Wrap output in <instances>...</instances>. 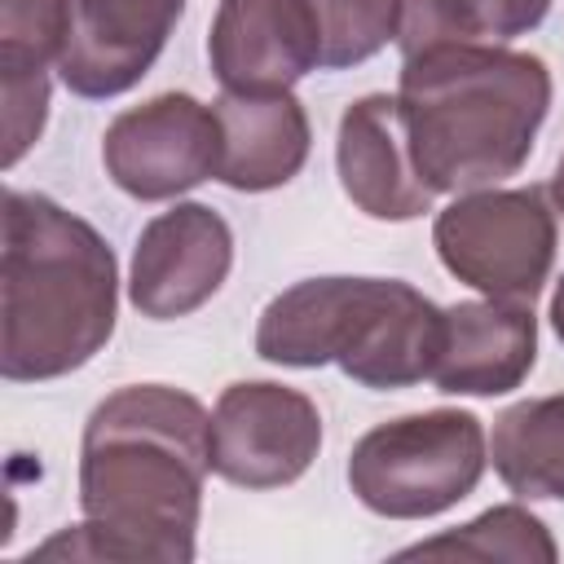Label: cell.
I'll return each instance as SVG.
<instances>
[{"instance_id":"30bf717a","label":"cell","mask_w":564,"mask_h":564,"mask_svg":"<svg viewBox=\"0 0 564 564\" xmlns=\"http://www.w3.org/2000/svg\"><path fill=\"white\" fill-rule=\"evenodd\" d=\"M181 13L185 0H70L57 57L62 84L84 101H110L137 88L167 48Z\"/></svg>"},{"instance_id":"ffe728a7","label":"cell","mask_w":564,"mask_h":564,"mask_svg":"<svg viewBox=\"0 0 564 564\" xmlns=\"http://www.w3.org/2000/svg\"><path fill=\"white\" fill-rule=\"evenodd\" d=\"M546 317H551V330H555L560 344H564V278L555 282V295H551V313H546Z\"/></svg>"},{"instance_id":"5b68a950","label":"cell","mask_w":564,"mask_h":564,"mask_svg":"<svg viewBox=\"0 0 564 564\" xmlns=\"http://www.w3.org/2000/svg\"><path fill=\"white\" fill-rule=\"evenodd\" d=\"M485 463V423L445 405L370 427L348 454V489L383 520H427L458 507L480 485Z\"/></svg>"},{"instance_id":"ac0fdd59","label":"cell","mask_w":564,"mask_h":564,"mask_svg":"<svg viewBox=\"0 0 564 564\" xmlns=\"http://www.w3.org/2000/svg\"><path fill=\"white\" fill-rule=\"evenodd\" d=\"M419 555H467V560H511V564H555L560 546L551 538V529L520 502H502L480 511L476 520L445 529L436 538H423L405 551H397V560H419Z\"/></svg>"},{"instance_id":"277c9868","label":"cell","mask_w":564,"mask_h":564,"mask_svg":"<svg viewBox=\"0 0 564 564\" xmlns=\"http://www.w3.org/2000/svg\"><path fill=\"white\" fill-rule=\"evenodd\" d=\"M445 308L401 278H304L256 322V352L273 366H339L352 383L392 392L432 379Z\"/></svg>"},{"instance_id":"4fadbf2b","label":"cell","mask_w":564,"mask_h":564,"mask_svg":"<svg viewBox=\"0 0 564 564\" xmlns=\"http://www.w3.org/2000/svg\"><path fill=\"white\" fill-rule=\"evenodd\" d=\"M335 167L344 194L370 220H419L423 212H432L436 194L410 163L397 97L388 93H366L339 115Z\"/></svg>"},{"instance_id":"3957f363","label":"cell","mask_w":564,"mask_h":564,"mask_svg":"<svg viewBox=\"0 0 564 564\" xmlns=\"http://www.w3.org/2000/svg\"><path fill=\"white\" fill-rule=\"evenodd\" d=\"M0 375L44 383L88 366L115 335L119 264L110 242L48 194H4Z\"/></svg>"},{"instance_id":"e0dca14e","label":"cell","mask_w":564,"mask_h":564,"mask_svg":"<svg viewBox=\"0 0 564 564\" xmlns=\"http://www.w3.org/2000/svg\"><path fill=\"white\" fill-rule=\"evenodd\" d=\"M551 13V0H401V57L445 44H507L529 35Z\"/></svg>"},{"instance_id":"8fae6325","label":"cell","mask_w":564,"mask_h":564,"mask_svg":"<svg viewBox=\"0 0 564 564\" xmlns=\"http://www.w3.org/2000/svg\"><path fill=\"white\" fill-rule=\"evenodd\" d=\"M207 62L225 93H282L322 70L313 0H220L207 31Z\"/></svg>"},{"instance_id":"8992f818","label":"cell","mask_w":564,"mask_h":564,"mask_svg":"<svg viewBox=\"0 0 564 564\" xmlns=\"http://www.w3.org/2000/svg\"><path fill=\"white\" fill-rule=\"evenodd\" d=\"M441 264L489 300L533 304L555 264V212L542 189H467L432 220Z\"/></svg>"},{"instance_id":"7c38bea8","label":"cell","mask_w":564,"mask_h":564,"mask_svg":"<svg viewBox=\"0 0 564 564\" xmlns=\"http://www.w3.org/2000/svg\"><path fill=\"white\" fill-rule=\"evenodd\" d=\"M538 361L533 304L516 300H458L445 308L441 348L432 366L436 392L449 397H502L529 379Z\"/></svg>"},{"instance_id":"2e32d148","label":"cell","mask_w":564,"mask_h":564,"mask_svg":"<svg viewBox=\"0 0 564 564\" xmlns=\"http://www.w3.org/2000/svg\"><path fill=\"white\" fill-rule=\"evenodd\" d=\"M489 463L516 498L564 502V392L507 405L494 419Z\"/></svg>"},{"instance_id":"44dd1931","label":"cell","mask_w":564,"mask_h":564,"mask_svg":"<svg viewBox=\"0 0 564 564\" xmlns=\"http://www.w3.org/2000/svg\"><path fill=\"white\" fill-rule=\"evenodd\" d=\"M551 203H555V212H564V154H560V163H555V176H551Z\"/></svg>"},{"instance_id":"9c48e42d","label":"cell","mask_w":564,"mask_h":564,"mask_svg":"<svg viewBox=\"0 0 564 564\" xmlns=\"http://www.w3.org/2000/svg\"><path fill=\"white\" fill-rule=\"evenodd\" d=\"M234 229L207 203H176L159 212L132 251L128 300L141 317L172 322L203 308L229 278Z\"/></svg>"},{"instance_id":"5bb4252c","label":"cell","mask_w":564,"mask_h":564,"mask_svg":"<svg viewBox=\"0 0 564 564\" xmlns=\"http://www.w3.org/2000/svg\"><path fill=\"white\" fill-rule=\"evenodd\" d=\"M220 119V167L216 181L238 194H264L300 176L308 163L313 128L304 101L282 93H220L212 101Z\"/></svg>"},{"instance_id":"6da1fadb","label":"cell","mask_w":564,"mask_h":564,"mask_svg":"<svg viewBox=\"0 0 564 564\" xmlns=\"http://www.w3.org/2000/svg\"><path fill=\"white\" fill-rule=\"evenodd\" d=\"M212 414L167 383H128L93 405L79 441L84 520L35 555L189 564L198 551Z\"/></svg>"},{"instance_id":"d6986e66","label":"cell","mask_w":564,"mask_h":564,"mask_svg":"<svg viewBox=\"0 0 564 564\" xmlns=\"http://www.w3.org/2000/svg\"><path fill=\"white\" fill-rule=\"evenodd\" d=\"M322 70H348L383 53L401 31V0H313Z\"/></svg>"},{"instance_id":"7a4b0ae2","label":"cell","mask_w":564,"mask_h":564,"mask_svg":"<svg viewBox=\"0 0 564 564\" xmlns=\"http://www.w3.org/2000/svg\"><path fill=\"white\" fill-rule=\"evenodd\" d=\"M551 110V70L502 44H445L401 57L397 115L410 163L432 194L516 176Z\"/></svg>"},{"instance_id":"ba28073f","label":"cell","mask_w":564,"mask_h":564,"mask_svg":"<svg viewBox=\"0 0 564 564\" xmlns=\"http://www.w3.org/2000/svg\"><path fill=\"white\" fill-rule=\"evenodd\" d=\"M322 449L313 397L273 379L229 383L212 410V471L238 489L295 485Z\"/></svg>"},{"instance_id":"9a60e30c","label":"cell","mask_w":564,"mask_h":564,"mask_svg":"<svg viewBox=\"0 0 564 564\" xmlns=\"http://www.w3.org/2000/svg\"><path fill=\"white\" fill-rule=\"evenodd\" d=\"M70 26V0H0V75H4V167L44 132L48 70H57Z\"/></svg>"},{"instance_id":"52a82bcc","label":"cell","mask_w":564,"mask_h":564,"mask_svg":"<svg viewBox=\"0 0 564 564\" xmlns=\"http://www.w3.org/2000/svg\"><path fill=\"white\" fill-rule=\"evenodd\" d=\"M106 176L137 203H167L203 185L220 167V119L189 93H159L101 137Z\"/></svg>"}]
</instances>
